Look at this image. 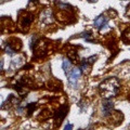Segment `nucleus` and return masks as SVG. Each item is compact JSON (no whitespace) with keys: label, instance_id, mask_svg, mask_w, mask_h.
<instances>
[{"label":"nucleus","instance_id":"nucleus-4","mask_svg":"<svg viewBox=\"0 0 130 130\" xmlns=\"http://www.w3.org/2000/svg\"><path fill=\"white\" fill-rule=\"evenodd\" d=\"M112 109H113V103L111 101H106V102L103 103V112H104L105 115H107V114L111 113Z\"/></svg>","mask_w":130,"mask_h":130},{"label":"nucleus","instance_id":"nucleus-6","mask_svg":"<svg viewBox=\"0 0 130 130\" xmlns=\"http://www.w3.org/2000/svg\"><path fill=\"white\" fill-rule=\"evenodd\" d=\"M31 21H32V16H25L24 18V20H23V23H22V26H28L29 24L31 23Z\"/></svg>","mask_w":130,"mask_h":130},{"label":"nucleus","instance_id":"nucleus-9","mask_svg":"<svg viewBox=\"0 0 130 130\" xmlns=\"http://www.w3.org/2000/svg\"><path fill=\"white\" fill-rule=\"evenodd\" d=\"M65 129H72V126L71 125H67L66 127H65Z\"/></svg>","mask_w":130,"mask_h":130},{"label":"nucleus","instance_id":"nucleus-1","mask_svg":"<svg viewBox=\"0 0 130 130\" xmlns=\"http://www.w3.org/2000/svg\"><path fill=\"white\" fill-rule=\"evenodd\" d=\"M101 94L104 98H111L115 96L119 91V83L116 78H108L101 84L100 86Z\"/></svg>","mask_w":130,"mask_h":130},{"label":"nucleus","instance_id":"nucleus-10","mask_svg":"<svg viewBox=\"0 0 130 130\" xmlns=\"http://www.w3.org/2000/svg\"><path fill=\"white\" fill-rule=\"evenodd\" d=\"M89 1H91V2H94V1H96V0H89Z\"/></svg>","mask_w":130,"mask_h":130},{"label":"nucleus","instance_id":"nucleus-3","mask_svg":"<svg viewBox=\"0 0 130 130\" xmlns=\"http://www.w3.org/2000/svg\"><path fill=\"white\" fill-rule=\"evenodd\" d=\"M107 19L105 18L104 15H100L99 18H98L95 21H94V25L96 28H99V29H103L104 27H106L107 26Z\"/></svg>","mask_w":130,"mask_h":130},{"label":"nucleus","instance_id":"nucleus-5","mask_svg":"<svg viewBox=\"0 0 130 130\" xmlns=\"http://www.w3.org/2000/svg\"><path fill=\"white\" fill-rule=\"evenodd\" d=\"M62 66H63V70H64V72H65V74H66V75H67L68 73L71 72V70L73 68V65H72V63H71L68 60H66V59H65V60L63 61Z\"/></svg>","mask_w":130,"mask_h":130},{"label":"nucleus","instance_id":"nucleus-7","mask_svg":"<svg viewBox=\"0 0 130 130\" xmlns=\"http://www.w3.org/2000/svg\"><path fill=\"white\" fill-rule=\"evenodd\" d=\"M124 40L126 42H130V28L124 32Z\"/></svg>","mask_w":130,"mask_h":130},{"label":"nucleus","instance_id":"nucleus-8","mask_svg":"<svg viewBox=\"0 0 130 130\" xmlns=\"http://www.w3.org/2000/svg\"><path fill=\"white\" fill-rule=\"evenodd\" d=\"M127 15L130 16V5L128 6V9H127Z\"/></svg>","mask_w":130,"mask_h":130},{"label":"nucleus","instance_id":"nucleus-2","mask_svg":"<svg viewBox=\"0 0 130 130\" xmlns=\"http://www.w3.org/2000/svg\"><path fill=\"white\" fill-rule=\"evenodd\" d=\"M80 73H81V72H80L79 68H74V67L72 68L71 72L66 75V76L68 77V80H70V83H71V84L76 85L77 80H78L79 76H80Z\"/></svg>","mask_w":130,"mask_h":130}]
</instances>
